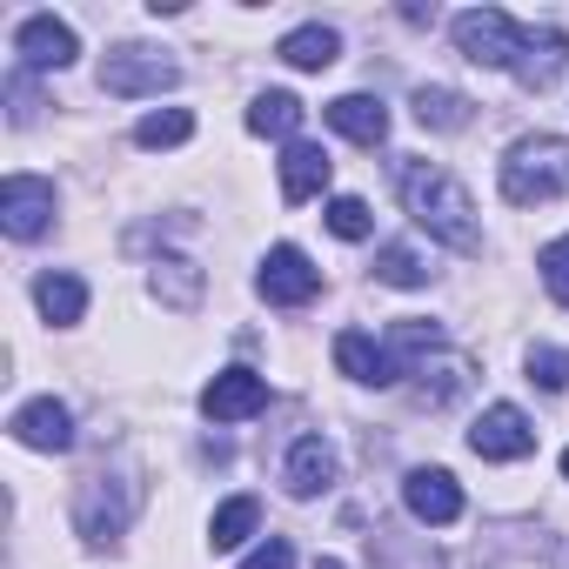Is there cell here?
Masks as SVG:
<instances>
[{"label":"cell","instance_id":"1","mask_svg":"<svg viewBox=\"0 0 569 569\" xmlns=\"http://www.w3.org/2000/svg\"><path fill=\"white\" fill-rule=\"evenodd\" d=\"M396 181H402V208H409L416 228H429V234H436L442 248H456V254H476V248H482L476 201H469V188H462L449 168H436V161H402Z\"/></svg>","mask_w":569,"mask_h":569},{"label":"cell","instance_id":"2","mask_svg":"<svg viewBox=\"0 0 569 569\" xmlns=\"http://www.w3.org/2000/svg\"><path fill=\"white\" fill-rule=\"evenodd\" d=\"M502 194L516 208H542L556 194H569V141L562 134H529L502 154Z\"/></svg>","mask_w":569,"mask_h":569},{"label":"cell","instance_id":"3","mask_svg":"<svg viewBox=\"0 0 569 569\" xmlns=\"http://www.w3.org/2000/svg\"><path fill=\"white\" fill-rule=\"evenodd\" d=\"M449 34H456V48H462L476 68H509V74H516V61H522V41H529V28L509 21L502 8H469V14L449 21Z\"/></svg>","mask_w":569,"mask_h":569},{"label":"cell","instance_id":"4","mask_svg":"<svg viewBox=\"0 0 569 569\" xmlns=\"http://www.w3.org/2000/svg\"><path fill=\"white\" fill-rule=\"evenodd\" d=\"M174 81H181V68H174L161 48H141V41H128V48H114V54L101 61V88L121 94V101L161 94V88H174Z\"/></svg>","mask_w":569,"mask_h":569},{"label":"cell","instance_id":"5","mask_svg":"<svg viewBox=\"0 0 569 569\" xmlns=\"http://www.w3.org/2000/svg\"><path fill=\"white\" fill-rule=\"evenodd\" d=\"M254 289L268 296V302H281V309H302V302H316V289H322V268L302 254V248H268L261 254V274H254Z\"/></svg>","mask_w":569,"mask_h":569},{"label":"cell","instance_id":"6","mask_svg":"<svg viewBox=\"0 0 569 569\" xmlns=\"http://www.w3.org/2000/svg\"><path fill=\"white\" fill-rule=\"evenodd\" d=\"M54 181H41V174H8L0 181V228H8L14 241H34V234H48V221H54Z\"/></svg>","mask_w":569,"mask_h":569},{"label":"cell","instance_id":"7","mask_svg":"<svg viewBox=\"0 0 569 569\" xmlns=\"http://www.w3.org/2000/svg\"><path fill=\"white\" fill-rule=\"evenodd\" d=\"M469 449H476L482 462H522V456L536 449V429H529V416H522L516 402H496V409H482V416H476Z\"/></svg>","mask_w":569,"mask_h":569},{"label":"cell","instance_id":"8","mask_svg":"<svg viewBox=\"0 0 569 569\" xmlns=\"http://www.w3.org/2000/svg\"><path fill=\"white\" fill-rule=\"evenodd\" d=\"M128 509H134V489L121 476H88V489L74 502V522H81L88 542H114L128 529Z\"/></svg>","mask_w":569,"mask_h":569},{"label":"cell","instance_id":"9","mask_svg":"<svg viewBox=\"0 0 569 569\" xmlns=\"http://www.w3.org/2000/svg\"><path fill=\"white\" fill-rule=\"evenodd\" d=\"M268 409V382L254 369H221L208 389H201V416L208 422H248Z\"/></svg>","mask_w":569,"mask_h":569},{"label":"cell","instance_id":"10","mask_svg":"<svg viewBox=\"0 0 569 569\" xmlns=\"http://www.w3.org/2000/svg\"><path fill=\"white\" fill-rule=\"evenodd\" d=\"M14 54H21L28 68H74L81 41H74L68 21H54V14H28V21L14 28Z\"/></svg>","mask_w":569,"mask_h":569},{"label":"cell","instance_id":"11","mask_svg":"<svg viewBox=\"0 0 569 569\" xmlns=\"http://www.w3.org/2000/svg\"><path fill=\"white\" fill-rule=\"evenodd\" d=\"M14 442L21 449H68L74 442V416H68V402H54V396H34V402H21L14 409Z\"/></svg>","mask_w":569,"mask_h":569},{"label":"cell","instance_id":"12","mask_svg":"<svg viewBox=\"0 0 569 569\" xmlns=\"http://www.w3.org/2000/svg\"><path fill=\"white\" fill-rule=\"evenodd\" d=\"M402 502H409V516H416V522H436V529L462 516V489H456V476H449V469H409Z\"/></svg>","mask_w":569,"mask_h":569},{"label":"cell","instance_id":"13","mask_svg":"<svg viewBox=\"0 0 569 569\" xmlns=\"http://www.w3.org/2000/svg\"><path fill=\"white\" fill-rule=\"evenodd\" d=\"M336 369L349 376V382H362V389H389L402 369L389 362V349L376 342V336H362V329H342L336 336Z\"/></svg>","mask_w":569,"mask_h":569},{"label":"cell","instance_id":"14","mask_svg":"<svg viewBox=\"0 0 569 569\" xmlns=\"http://www.w3.org/2000/svg\"><path fill=\"white\" fill-rule=\"evenodd\" d=\"M562 68H569V34H562V28H529L522 61H516V81L536 88V94H549Z\"/></svg>","mask_w":569,"mask_h":569},{"label":"cell","instance_id":"15","mask_svg":"<svg viewBox=\"0 0 569 569\" xmlns=\"http://www.w3.org/2000/svg\"><path fill=\"white\" fill-rule=\"evenodd\" d=\"M329 174H336V161H329L316 141H289V148H281V201H309V194H322Z\"/></svg>","mask_w":569,"mask_h":569},{"label":"cell","instance_id":"16","mask_svg":"<svg viewBox=\"0 0 569 569\" xmlns=\"http://www.w3.org/2000/svg\"><path fill=\"white\" fill-rule=\"evenodd\" d=\"M329 128L349 134L356 148H382L389 141V108L376 94H342V101H329Z\"/></svg>","mask_w":569,"mask_h":569},{"label":"cell","instance_id":"17","mask_svg":"<svg viewBox=\"0 0 569 569\" xmlns=\"http://www.w3.org/2000/svg\"><path fill=\"white\" fill-rule=\"evenodd\" d=\"M281 482H289V496H322L329 482H336V449L322 442V436H302L296 449H289V469H281Z\"/></svg>","mask_w":569,"mask_h":569},{"label":"cell","instance_id":"18","mask_svg":"<svg viewBox=\"0 0 569 569\" xmlns=\"http://www.w3.org/2000/svg\"><path fill=\"white\" fill-rule=\"evenodd\" d=\"M289 68H302V74H322V68H336V54H342V34L336 28H322V21H309V28H289L281 34V48H274Z\"/></svg>","mask_w":569,"mask_h":569},{"label":"cell","instance_id":"19","mask_svg":"<svg viewBox=\"0 0 569 569\" xmlns=\"http://www.w3.org/2000/svg\"><path fill=\"white\" fill-rule=\"evenodd\" d=\"M34 302H41V316H48L54 329H74V322L88 316V281L54 268V274H41V281H34Z\"/></svg>","mask_w":569,"mask_h":569},{"label":"cell","instance_id":"20","mask_svg":"<svg viewBox=\"0 0 569 569\" xmlns=\"http://www.w3.org/2000/svg\"><path fill=\"white\" fill-rule=\"evenodd\" d=\"M382 349H389V362H396L402 376H416V369H422V362L442 349V329H436V322H396Z\"/></svg>","mask_w":569,"mask_h":569},{"label":"cell","instance_id":"21","mask_svg":"<svg viewBox=\"0 0 569 569\" xmlns=\"http://www.w3.org/2000/svg\"><path fill=\"white\" fill-rule=\"evenodd\" d=\"M248 128H254V134H274V141H289V134L302 128V101L281 94V88H268V94L248 101Z\"/></svg>","mask_w":569,"mask_h":569},{"label":"cell","instance_id":"22","mask_svg":"<svg viewBox=\"0 0 569 569\" xmlns=\"http://www.w3.org/2000/svg\"><path fill=\"white\" fill-rule=\"evenodd\" d=\"M254 522H261L254 496H228V502L208 516V542H214V549H241V542L254 536Z\"/></svg>","mask_w":569,"mask_h":569},{"label":"cell","instance_id":"23","mask_svg":"<svg viewBox=\"0 0 569 569\" xmlns=\"http://www.w3.org/2000/svg\"><path fill=\"white\" fill-rule=\"evenodd\" d=\"M416 121L436 134H456V128H469V101L456 88H416Z\"/></svg>","mask_w":569,"mask_h":569},{"label":"cell","instance_id":"24","mask_svg":"<svg viewBox=\"0 0 569 569\" xmlns=\"http://www.w3.org/2000/svg\"><path fill=\"white\" fill-rule=\"evenodd\" d=\"M154 296L168 309H194L201 302V268L194 261H154Z\"/></svg>","mask_w":569,"mask_h":569},{"label":"cell","instance_id":"25","mask_svg":"<svg viewBox=\"0 0 569 569\" xmlns=\"http://www.w3.org/2000/svg\"><path fill=\"white\" fill-rule=\"evenodd\" d=\"M194 134V114L188 108H161V114H141L134 121V148H181Z\"/></svg>","mask_w":569,"mask_h":569},{"label":"cell","instance_id":"26","mask_svg":"<svg viewBox=\"0 0 569 569\" xmlns=\"http://www.w3.org/2000/svg\"><path fill=\"white\" fill-rule=\"evenodd\" d=\"M376 274L389 281V289H422V281H429L422 254H416V248H402V241H389V248L376 254Z\"/></svg>","mask_w":569,"mask_h":569},{"label":"cell","instance_id":"27","mask_svg":"<svg viewBox=\"0 0 569 569\" xmlns=\"http://www.w3.org/2000/svg\"><path fill=\"white\" fill-rule=\"evenodd\" d=\"M322 221H329V234H342V241H369V228H376L369 201H356V194H336V201L322 208Z\"/></svg>","mask_w":569,"mask_h":569},{"label":"cell","instance_id":"28","mask_svg":"<svg viewBox=\"0 0 569 569\" xmlns=\"http://www.w3.org/2000/svg\"><path fill=\"white\" fill-rule=\"evenodd\" d=\"M529 382L549 389V396H562L569 389V349H529Z\"/></svg>","mask_w":569,"mask_h":569},{"label":"cell","instance_id":"29","mask_svg":"<svg viewBox=\"0 0 569 569\" xmlns=\"http://www.w3.org/2000/svg\"><path fill=\"white\" fill-rule=\"evenodd\" d=\"M536 268H542V289H549V296H556V302L569 309V234H562V241H549Z\"/></svg>","mask_w":569,"mask_h":569},{"label":"cell","instance_id":"30","mask_svg":"<svg viewBox=\"0 0 569 569\" xmlns=\"http://www.w3.org/2000/svg\"><path fill=\"white\" fill-rule=\"evenodd\" d=\"M241 569H296V549L281 542V536H268V542H261V549H254Z\"/></svg>","mask_w":569,"mask_h":569},{"label":"cell","instance_id":"31","mask_svg":"<svg viewBox=\"0 0 569 569\" xmlns=\"http://www.w3.org/2000/svg\"><path fill=\"white\" fill-rule=\"evenodd\" d=\"M316 569H342V562H336V556H322V562H316Z\"/></svg>","mask_w":569,"mask_h":569},{"label":"cell","instance_id":"32","mask_svg":"<svg viewBox=\"0 0 569 569\" xmlns=\"http://www.w3.org/2000/svg\"><path fill=\"white\" fill-rule=\"evenodd\" d=\"M562 476H569V449H562Z\"/></svg>","mask_w":569,"mask_h":569}]
</instances>
